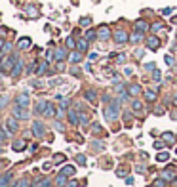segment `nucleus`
I'll list each match as a JSON object with an SVG mask.
<instances>
[{
  "instance_id": "nucleus-1",
  "label": "nucleus",
  "mask_w": 177,
  "mask_h": 187,
  "mask_svg": "<svg viewBox=\"0 0 177 187\" xmlns=\"http://www.w3.org/2000/svg\"><path fill=\"white\" fill-rule=\"evenodd\" d=\"M103 115H105V118H109V120H114V118H118V101H112L109 107H105Z\"/></svg>"
},
{
  "instance_id": "nucleus-38",
  "label": "nucleus",
  "mask_w": 177,
  "mask_h": 187,
  "mask_svg": "<svg viewBox=\"0 0 177 187\" xmlns=\"http://www.w3.org/2000/svg\"><path fill=\"white\" fill-rule=\"evenodd\" d=\"M67 48H69V50L74 48V38H72V36H69V38H67Z\"/></svg>"
},
{
  "instance_id": "nucleus-25",
  "label": "nucleus",
  "mask_w": 177,
  "mask_h": 187,
  "mask_svg": "<svg viewBox=\"0 0 177 187\" xmlns=\"http://www.w3.org/2000/svg\"><path fill=\"white\" fill-rule=\"evenodd\" d=\"M145 97H147V101H154L156 99V92L154 90H147L145 92Z\"/></svg>"
},
{
  "instance_id": "nucleus-14",
  "label": "nucleus",
  "mask_w": 177,
  "mask_h": 187,
  "mask_svg": "<svg viewBox=\"0 0 177 187\" xmlns=\"http://www.w3.org/2000/svg\"><path fill=\"white\" fill-rule=\"evenodd\" d=\"M69 61L71 63H80L82 61V52H72V54L69 55Z\"/></svg>"
},
{
  "instance_id": "nucleus-28",
  "label": "nucleus",
  "mask_w": 177,
  "mask_h": 187,
  "mask_svg": "<svg viewBox=\"0 0 177 187\" xmlns=\"http://www.w3.org/2000/svg\"><path fill=\"white\" fill-rule=\"evenodd\" d=\"M67 176H63V174H59V176H57V181H55V183H57V187H63L65 183H67Z\"/></svg>"
},
{
  "instance_id": "nucleus-51",
  "label": "nucleus",
  "mask_w": 177,
  "mask_h": 187,
  "mask_svg": "<svg viewBox=\"0 0 177 187\" xmlns=\"http://www.w3.org/2000/svg\"><path fill=\"white\" fill-rule=\"evenodd\" d=\"M154 147H156V149H162V147H164V143H162V141H156V143H154Z\"/></svg>"
},
{
  "instance_id": "nucleus-39",
  "label": "nucleus",
  "mask_w": 177,
  "mask_h": 187,
  "mask_svg": "<svg viewBox=\"0 0 177 187\" xmlns=\"http://www.w3.org/2000/svg\"><path fill=\"white\" fill-rule=\"evenodd\" d=\"M6 139H8V132H6V130H2V132H0V141L6 143Z\"/></svg>"
},
{
  "instance_id": "nucleus-45",
  "label": "nucleus",
  "mask_w": 177,
  "mask_h": 187,
  "mask_svg": "<svg viewBox=\"0 0 177 187\" xmlns=\"http://www.w3.org/2000/svg\"><path fill=\"white\" fill-rule=\"evenodd\" d=\"M17 187H29V181H27V180H19Z\"/></svg>"
},
{
  "instance_id": "nucleus-13",
  "label": "nucleus",
  "mask_w": 177,
  "mask_h": 187,
  "mask_svg": "<svg viewBox=\"0 0 177 187\" xmlns=\"http://www.w3.org/2000/svg\"><path fill=\"white\" fill-rule=\"evenodd\" d=\"M139 92H141V86H139V84H132V86L128 88V94H129L132 97H137Z\"/></svg>"
},
{
  "instance_id": "nucleus-42",
  "label": "nucleus",
  "mask_w": 177,
  "mask_h": 187,
  "mask_svg": "<svg viewBox=\"0 0 177 187\" xmlns=\"http://www.w3.org/2000/svg\"><path fill=\"white\" fill-rule=\"evenodd\" d=\"M154 187H166V181H164V178H162V180H156V181H154Z\"/></svg>"
},
{
  "instance_id": "nucleus-6",
  "label": "nucleus",
  "mask_w": 177,
  "mask_h": 187,
  "mask_svg": "<svg viewBox=\"0 0 177 187\" xmlns=\"http://www.w3.org/2000/svg\"><path fill=\"white\" fill-rule=\"evenodd\" d=\"M13 115L17 118H29V111L25 107H21V105H15L13 107Z\"/></svg>"
},
{
  "instance_id": "nucleus-55",
  "label": "nucleus",
  "mask_w": 177,
  "mask_h": 187,
  "mask_svg": "<svg viewBox=\"0 0 177 187\" xmlns=\"http://www.w3.org/2000/svg\"><path fill=\"white\" fill-rule=\"evenodd\" d=\"M152 187H154V185H152Z\"/></svg>"
},
{
  "instance_id": "nucleus-19",
  "label": "nucleus",
  "mask_w": 177,
  "mask_h": 187,
  "mask_svg": "<svg viewBox=\"0 0 177 187\" xmlns=\"http://www.w3.org/2000/svg\"><path fill=\"white\" fill-rule=\"evenodd\" d=\"M88 42H90L88 38H82V40H78V52H82V54H84V52L88 50Z\"/></svg>"
},
{
  "instance_id": "nucleus-44",
  "label": "nucleus",
  "mask_w": 177,
  "mask_h": 187,
  "mask_svg": "<svg viewBox=\"0 0 177 187\" xmlns=\"http://www.w3.org/2000/svg\"><path fill=\"white\" fill-rule=\"evenodd\" d=\"M90 23H91L90 17H82V19H80V25H90Z\"/></svg>"
},
{
  "instance_id": "nucleus-52",
  "label": "nucleus",
  "mask_w": 177,
  "mask_h": 187,
  "mask_svg": "<svg viewBox=\"0 0 177 187\" xmlns=\"http://www.w3.org/2000/svg\"><path fill=\"white\" fill-rule=\"evenodd\" d=\"M124 73H126V75H128V76H129V75H133V71H132V69H129V67H128V69H124Z\"/></svg>"
},
{
  "instance_id": "nucleus-30",
  "label": "nucleus",
  "mask_w": 177,
  "mask_h": 187,
  "mask_svg": "<svg viewBox=\"0 0 177 187\" xmlns=\"http://www.w3.org/2000/svg\"><path fill=\"white\" fill-rule=\"evenodd\" d=\"M164 141H166V143H173V141H175L173 134H171V132H166V134H164Z\"/></svg>"
},
{
  "instance_id": "nucleus-16",
  "label": "nucleus",
  "mask_w": 177,
  "mask_h": 187,
  "mask_svg": "<svg viewBox=\"0 0 177 187\" xmlns=\"http://www.w3.org/2000/svg\"><path fill=\"white\" fill-rule=\"evenodd\" d=\"M147 29H149V23L143 21V19H139V21L135 23V31H141V33H145Z\"/></svg>"
},
{
  "instance_id": "nucleus-24",
  "label": "nucleus",
  "mask_w": 177,
  "mask_h": 187,
  "mask_svg": "<svg viewBox=\"0 0 177 187\" xmlns=\"http://www.w3.org/2000/svg\"><path fill=\"white\" fill-rule=\"evenodd\" d=\"M156 160H158V162H166V160H170V153H158V155H156Z\"/></svg>"
},
{
  "instance_id": "nucleus-15",
  "label": "nucleus",
  "mask_w": 177,
  "mask_h": 187,
  "mask_svg": "<svg viewBox=\"0 0 177 187\" xmlns=\"http://www.w3.org/2000/svg\"><path fill=\"white\" fill-rule=\"evenodd\" d=\"M69 122L71 124H78V122H80V118H78L74 109H69Z\"/></svg>"
},
{
  "instance_id": "nucleus-53",
  "label": "nucleus",
  "mask_w": 177,
  "mask_h": 187,
  "mask_svg": "<svg viewBox=\"0 0 177 187\" xmlns=\"http://www.w3.org/2000/svg\"><path fill=\"white\" fill-rule=\"evenodd\" d=\"M171 187H177V178H175L173 181H171Z\"/></svg>"
},
{
  "instance_id": "nucleus-10",
  "label": "nucleus",
  "mask_w": 177,
  "mask_h": 187,
  "mask_svg": "<svg viewBox=\"0 0 177 187\" xmlns=\"http://www.w3.org/2000/svg\"><path fill=\"white\" fill-rule=\"evenodd\" d=\"M12 178H13L12 172L4 174V176H2V181H0V187H10V185H12Z\"/></svg>"
},
{
  "instance_id": "nucleus-29",
  "label": "nucleus",
  "mask_w": 177,
  "mask_h": 187,
  "mask_svg": "<svg viewBox=\"0 0 177 187\" xmlns=\"http://www.w3.org/2000/svg\"><path fill=\"white\" fill-rule=\"evenodd\" d=\"M46 107H48V101H38V105H36V111H38V113H44Z\"/></svg>"
},
{
  "instance_id": "nucleus-3",
  "label": "nucleus",
  "mask_w": 177,
  "mask_h": 187,
  "mask_svg": "<svg viewBox=\"0 0 177 187\" xmlns=\"http://www.w3.org/2000/svg\"><path fill=\"white\" fill-rule=\"evenodd\" d=\"M17 58H15V55H12V58H4V61H2V71L4 73H8V71H13V67H15V63H17Z\"/></svg>"
},
{
  "instance_id": "nucleus-43",
  "label": "nucleus",
  "mask_w": 177,
  "mask_h": 187,
  "mask_svg": "<svg viewBox=\"0 0 177 187\" xmlns=\"http://www.w3.org/2000/svg\"><path fill=\"white\" fill-rule=\"evenodd\" d=\"M133 109H135V111H141V109H143V105H141V103H139L137 99H135V101H133Z\"/></svg>"
},
{
  "instance_id": "nucleus-49",
  "label": "nucleus",
  "mask_w": 177,
  "mask_h": 187,
  "mask_svg": "<svg viewBox=\"0 0 177 187\" xmlns=\"http://www.w3.org/2000/svg\"><path fill=\"white\" fill-rule=\"evenodd\" d=\"M97 58H99V55H97V54H95V52H91V54H90V61H95Z\"/></svg>"
},
{
  "instance_id": "nucleus-21",
  "label": "nucleus",
  "mask_w": 177,
  "mask_h": 187,
  "mask_svg": "<svg viewBox=\"0 0 177 187\" xmlns=\"http://www.w3.org/2000/svg\"><path fill=\"white\" fill-rule=\"evenodd\" d=\"M46 69H48V61H42V63L36 67V75H44Z\"/></svg>"
},
{
  "instance_id": "nucleus-11",
  "label": "nucleus",
  "mask_w": 177,
  "mask_h": 187,
  "mask_svg": "<svg viewBox=\"0 0 177 187\" xmlns=\"http://www.w3.org/2000/svg\"><path fill=\"white\" fill-rule=\"evenodd\" d=\"M6 128L10 134H15V130H17V122H15V118H6Z\"/></svg>"
},
{
  "instance_id": "nucleus-17",
  "label": "nucleus",
  "mask_w": 177,
  "mask_h": 187,
  "mask_svg": "<svg viewBox=\"0 0 177 187\" xmlns=\"http://www.w3.org/2000/svg\"><path fill=\"white\" fill-rule=\"evenodd\" d=\"M65 58H67V50H65V48L55 50V59H57V61H63Z\"/></svg>"
},
{
  "instance_id": "nucleus-7",
  "label": "nucleus",
  "mask_w": 177,
  "mask_h": 187,
  "mask_svg": "<svg viewBox=\"0 0 177 187\" xmlns=\"http://www.w3.org/2000/svg\"><path fill=\"white\" fill-rule=\"evenodd\" d=\"M109 36H111V29L105 27V25L99 27V31H97V38H99V40H107Z\"/></svg>"
},
{
  "instance_id": "nucleus-18",
  "label": "nucleus",
  "mask_w": 177,
  "mask_h": 187,
  "mask_svg": "<svg viewBox=\"0 0 177 187\" xmlns=\"http://www.w3.org/2000/svg\"><path fill=\"white\" fill-rule=\"evenodd\" d=\"M25 147H27V141H25V139H17V141L13 143V149H15V151H23Z\"/></svg>"
},
{
  "instance_id": "nucleus-46",
  "label": "nucleus",
  "mask_w": 177,
  "mask_h": 187,
  "mask_svg": "<svg viewBox=\"0 0 177 187\" xmlns=\"http://www.w3.org/2000/svg\"><path fill=\"white\" fill-rule=\"evenodd\" d=\"M116 174H118V176H126V174H128V170H126V168H118V170H116Z\"/></svg>"
},
{
  "instance_id": "nucleus-26",
  "label": "nucleus",
  "mask_w": 177,
  "mask_h": 187,
  "mask_svg": "<svg viewBox=\"0 0 177 187\" xmlns=\"http://www.w3.org/2000/svg\"><path fill=\"white\" fill-rule=\"evenodd\" d=\"M21 69H23V63H21V61H17V63H15V67H13V71H12V75L17 76L19 73H21Z\"/></svg>"
},
{
  "instance_id": "nucleus-36",
  "label": "nucleus",
  "mask_w": 177,
  "mask_h": 187,
  "mask_svg": "<svg viewBox=\"0 0 177 187\" xmlns=\"http://www.w3.org/2000/svg\"><path fill=\"white\" fill-rule=\"evenodd\" d=\"M164 61H166V65H168V67H171V65H173V55H166V58H164Z\"/></svg>"
},
{
  "instance_id": "nucleus-35",
  "label": "nucleus",
  "mask_w": 177,
  "mask_h": 187,
  "mask_svg": "<svg viewBox=\"0 0 177 187\" xmlns=\"http://www.w3.org/2000/svg\"><path fill=\"white\" fill-rule=\"evenodd\" d=\"M95 36H97V33H95V31H91V29H90V31L86 33V38H88V40H93Z\"/></svg>"
},
{
  "instance_id": "nucleus-48",
  "label": "nucleus",
  "mask_w": 177,
  "mask_h": 187,
  "mask_svg": "<svg viewBox=\"0 0 177 187\" xmlns=\"http://www.w3.org/2000/svg\"><path fill=\"white\" fill-rule=\"evenodd\" d=\"M80 122L82 124H88V115H80Z\"/></svg>"
},
{
  "instance_id": "nucleus-8",
  "label": "nucleus",
  "mask_w": 177,
  "mask_h": 187,
  "mask_svg": "<svg viewBox=\"0 0 177 187\" xmlns=\"http://www.w3.org/2000/svg\"><path fill=\"white\" fill-rule=\"evenodd\" d=\"M147 48L158 50V48H160V40L156 38V36H149V38H147Z\"/></svg>"
},
{
  "instance_id": "nucleus-50",
  "label": "nucleus",
  "mask_w": 177,
  "mask_h": 187,
  "mask_svg": "<svg viewBox=\"0 0 177 187\" xmlns=\"http://www.w3.org/2000/svg\"><path fill=\"white\" fill-rule=\"evenodd\" d=\"M162 13H164V15H170V13H171V8H164Z\"/></svg>"
},
{
  "instance_id": "nucleus-32",
  "label": "nucleus",
  "mask_w": 177,
  "mask_h": 187,
  "mask_svg": "<svg viewBox=\"0 0 177 187\" xmlns=\"http://www.w3.org/2000/svg\"><path fill=\"white\" fill-rule=\"evenodd\" d=\"M69 103H71L69 99H63V101H61V105H59V113H63V111H65V109H67V107H69Z\"/></svg>"
},
{
  "instance_id": "nucleus-31",
  "label": "nucleus",
  "mask_w": 177,
  "mask_h": 187,
  "mask_svg": "<svg viewBox=\"0 0 177 187\" xmlns=\"http://www.w3.org/2000/svg\"><path fill=\"white\" fill-rule=\"evenodd\" d=\"M10 50H12V44H10V42H4V44H2V54L6 55Z\"/></svg>"
},
{
  "instance_id": "nucleus-22",
  "label": "nucleus",
  "mask_w": 177,
  "mask_h": 187,
  "mask_svg": "<svg viewBox=\"0 0 177 187\" xmlns=\"http://www.w3.org/2000/svg\"><path fill=\"white\" fill-rule=\"evenodd\" d=\"M162 178L164 180H175V172H173V170H164V172H162Z\"/></svg>"
},
{
  "instance_id": "nucleus-2",
  "label": "nucleus",
  "mask_w": 177,
  "mask_h": 187,
  "mask_svg": "<svg viewBox=\"0 0 177 187\" xmlns=\"http://www.w3.org/2000/svg\"><path fill=\"white\" fill-rule=\"evenodd\" d=\"M112 36H114V42H116V44H124V42H128V40H129V36H128V33H126L124 29L114 31Z\"/></svg>"
},
{
  "instance_id": "nucleus-47",
  "label": "nucleus",
  "mask_w": 177,
  "mask_h": 187,
  "mask_svg": "<svg viewBox=\"0 0 177 187\" xmlns=\"http://www.w3.org/2000/svg\"><path fill=\"white\" fill-rule=\"evenodd\" d=\"M162 27H164V25H162V23H154V25H152V31H160V29H162Z\"/></svg>"
},
{
  "instance_id": "nucleus-5",
  "label": "nucleus",
  "mask_w": 177,
  "mask_h": 187,
  "mask_svg": "<svg viewBox=\"0 0 177 187\" xmlns=\"http://www.w3.org/2000/svg\"><path fill=\"white\" fill-rule=\"evenodd\" d=\"M15 103H17V105H21V107H29V103H30V97H29V94H27V92L19 94V96L15 97Z\"/></svg>"
},
{
  "instance_id": "nucleus-34",
  "label": "nucleus",
  "mask_w": 177,
  "mask_h": 187,
  "mask_svg": "<svg viewBox=\"0 0 177 187\" xmlns=\"http://www.w3.org/2000/svg\"><path fill=\"white\" fill-rule=\"evenodd\" d=\"M91 132H95V134H103V128L99 126V124H91Z\"/></svg>"
},
{
  "instance_id": "nucleus-9",
  "label": "nucleus",
  "mask_w": 177,
  "mask_h": 187,
  "mask_svg": "<svg viewBox=\"0 0 177 187\" xmlns=\"http://www.w3.org/2000/svg\"><path fill=\"white\" fill-rule=\"evenodd\" d=\"M17 48H19V50H29V48H30V38H29V36H23V38H19Z\"/></svg>"
},
{
  "instance_id": "nucleus-23",
  "label": "nucleus",
  "mask_w": 177,
  "mask_h": 187,
  "mask_svg": "<svg viewBox=\"0 0 177 187\" xmlns=\"http://www.w3.org/2000/svg\"><path fill=\"white\" fill-rule=\"evenodd\" d=\"M141 38H143V33H141V31H135V33L129 36V40H132V42H139Z\"/></svg>"
},
{
  "instance_id": "nucleus-4",
  "label": "nucleus",
  "mask_w": 177,
  "mask_h": 187,
  "mask_svg": "<svg viewBox=\"0 0 177 187\" xmlns=\"http://www.w3.org/2000/svg\"><path fill=\"white\" fill-rule=\"evenodd\" d=\"M33 132H34V136H36V138H42L44 134H46L44 124L40 122V120H34V122H33Z\"/></svg>"
},
{
  "instance_id": "nucleus-41",
  "label": "nucleus",
  "mask_w": 177,
  "mask_h": 187,
  "mask_svg": "<svg viewBox=\"0 0 177 187\" xmlns=\"http://www.w3.org/2000/svg\"><path fill=\"white\" fill-rule=\"evenodd\" d=\"M27 13L30 15V17H38V12H36L34 8H29V10H27Z\"/></svg>"
},
{
  "instance_id": "nucleus-37",
  "label": "nucleus",
  "mask_w": 177,
  "mask_h": 187,
  "mask_svg": "<svg viewBox=\"0 0 177 187\" xmlns=\"http://www.w3.org/2000/svg\"><path fill=\"white\" fill-rule=\"evenodd\" d=\"M91 147L95 149V151H101V149H103V143L101 141H91Z\"/></svg>"
},
{
  "instance_id": "nucleus-12",
  "label": "nucleus",
  "mask_w": 177,
  "mask_h": 187,
  "mask_svg": "<svg viewBox=\"0 0 177 187\" xmlns=\"http://www.w3.org/2000/svg\"><path fill=\"white\" fill-rule=\"evenodd\" d=\"M44 115L48 117V118H54L57 115V111H55V107H54V103H48V107H46V111H44Z\"/></svg>"
},
{
  "instance_id": "nucleus-27",
  "label": "nucleus",
  "mask_w": 177,
  "mask_h": 187,
  "mask_svg": "<svg viewBox=\"0 0 177 187\" xmlns=\"http://www.w3.org/2000/svg\"><path fill=\"white\" fill-rule=\"evenodd\" d=\"M86 99H88V101H95V99H97V94L93 92V90H88V92H86Z\"/></svg>"
},
{
  "instance_id": "nucleus-40",
  "label": "nucleus",
  "mask_w": 177,
  "mask_h": 187,
  "mask_svg": "<svg viewBox=\"0 0 177 187\" xmlns=\"http://www.w3.org/2000/svg\"><path fill=\"white\" fill-rule=\"evenodd\" d=\"M76 162L78 164H86V157L84 155H76Z\"/></svg>"
},
{
  "instance_id": "nucleus-20",
  "label": "nucleus",
  "mask_w": 177,
  "mask_h": 187,
  "mask_svg": "<svg viewBox=\"0 0 177 187\" xmlns=\"http://www.w3.org/2000/svg\"><path fill=\"white\" fill-rule=\"evenodd\" d=\"M61 174H63V176H72V174H74V166H71V164L63 166V168H61Z\"/></svg>"
},
{
  "instance_id": "nucleus-54",
  "label": "nucleus",
  "mask_w": 177,
  "mask_h": 187,
  "mask_svg": "<svg viewBox=\"0 0 177 187\" xmlns=\"http://www.w3.org/2000/svg\"><path fill=\"white\" fill-rule=\"evenodd\" d=\"M173 105H177V94L173 96Z\"/></svg>"
},
{
  "instance_id": "nucleus-33",
  "label": "nucleus",
  "mask_w": 177,
  "mask_h": 187,
  "mask_svg": "<svg viewBox=\"0 0 177 187\" xmlns=\"http://www.w3.org/2000/svg\"><path fill=\"white\" fill-rule=\"evenodd\" d=\"M54 160H55V162H65V155L57 153V155H54Z\"/></svg>"
}]
</instances>
